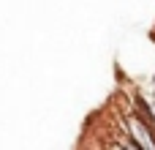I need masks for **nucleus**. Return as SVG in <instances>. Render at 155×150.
<instances>
[{"instance_id":"nucleus-1","label":"nucleus","mask_w":155,"mask_h":150,"mask_svg":"<svg viewBox=\"0 0 155 150\" xmlns=\"http://www.w3.org/2000/svg\"><path fill=\"white\" fill-rule=\"evenodd\" d=\"M123 134L131 139V142H136L142 150H155V131L131 109L128 115H123Z\"/></svg>"},{"instance_id":"nucleus-2","label":"nucleus","mask_w":155,"mask_h":150,"mask_svg":"<svg viewBox=\"0 0 155 150\" xmlns=\"http://www.w3.org/2000/svg\"><path fill=\"white\" fill-rule=\"evenodd\" d=\"M134 104H136V107H134V112H136V115H139V118H142V120H144V123L155 131V107L144 98V96H142V93H134Z\"/></svg>"},{"instance_id":"nucleus-3","label":"nucleus","mask_w":155,"mask_h":150,"mask_svg":"<svg viewBox=\"0 0 155 150\" xmlns=\"http://www.w3.org/2000/svg\"><path fill=\"white\" fill-rule=\"evenodd\" d=\"M117 145H120V150H142V148H139V145H136V142H131L128 137H123V139H120Z\"/></svg>"}]
</instances>
